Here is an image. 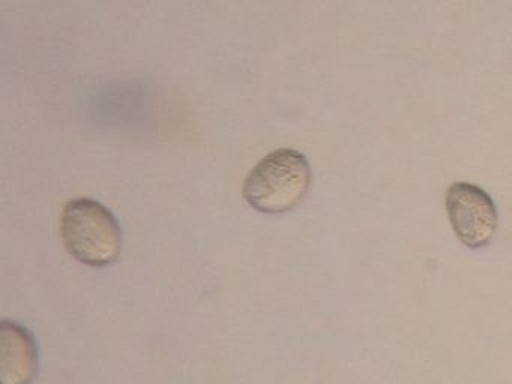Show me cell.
Here are the masks:
<instances>
[{"label": "cell", "instance_id": "6da1fadb", "mask_svg": "<svg viewBox=\"0 0 512 384\" xmlns=\"http://www.w3.org/2000/svg\"><path fill=\"white\" fill-rule=\"evenodd\" d=\"M310 162L295 149L274 150L263 156L245 177L242 195L253 209L281 215L298 207L311 186Z\"/></svg>", "mask_w": 512, "mask_h": 384}, {"label": "cell", "instance_id": "7a4b0ae2", "mask_svg": "<svg viewBox=\"0 0 512 384\" xmlns=\"http://www.w3.org/2000/svg\"><path fill=\"white\" fill-rule=\"evenodd\" d=\"M67 251L89 267L115 263L122 252L124 234L112 212L94 198L79 197L62 207L59 221Z\"/></svg>", "mask_w": 512, "mask_h": 384}, {"label": "cell", "instance_id": "3957f363", "mask_svg": "<svg viewBox=\"0 0 512 384\" xmlns=\"http://www.w3.org/2000/svg\"><path fill=\"white\" fill-rule=\"evenodd\" d=\"M446 213L452 230L467 248L490 245L497 230V209L493 198L473 183L455 182L445 197Z\"/></svg>", "mask_w": 512, "mask_h": 384}, {"label": "cell", "instance_id": "277c9868", "mask_svg": "<svg viewBox=\"0 0 512 384\" xmlns=\"http://www.w3.org/2000/svg\"><path fill=\"white\" fill-rule=\"evenodd\" d=\"M40 368L34 335L13 320L0 323V384H32Z\"/></svg>", "mask_w": 512, "mask_h": 384}]
</instances>
